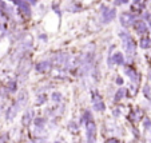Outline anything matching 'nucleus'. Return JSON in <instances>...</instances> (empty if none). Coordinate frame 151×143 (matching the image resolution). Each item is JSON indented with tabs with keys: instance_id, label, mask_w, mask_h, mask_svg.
<instances>
[{
	"instance_id": "1",
	"label": "nucleus",
	"mask_w": 151,
	"mask_h": 143,
	"mask_svg": "<svg viewBox=\"0 0 151 143\" xmlns=\"http://www.w3.org/2000/svg\"><path fill=\"white\" fill-rule=\"evenodd\" d=\"M86 130H87V137H88L90 142H92L94 138L96 137V126H95V123L92 122V120L87 122V124H86Z\"/></svg>"
},
{
	"instance_id": "2",
	"label": "nucleus",
	"mask_w": 151,
	"mask_h": 143,
	"mask_svg": "<svg viewBox=\"0 0 151 143\" xmlns=\"http://www.w3.org/2000/svg\"><path fill=\"white\" fill-rule=\"evenodd\" d=\"M115 62L119 63V64L123 63V59H122V56H120V54H116V56H115Z\"/></svg>"
},
{
	"instance_id": "3",
	"label": "nucleus",
	"mask_w": 151,
	"mask_h": 143,
	"mask_svg": "<svg viewBox=\"0 0 151 143\" xmlns=\"http://www.w3.org/2000/svg\"><path fill=\"white\" fill-rule=\"evenodd\" d=\"M52 99H55V100H60V94H55V95H52Z\"/></svg>"
},
{
	"instance_id": "4",
	"label": "nucleus",
	"mask_w": 151,
	"mask_h": 143,
	"mask_svg": "<svg viewBox=\"0 0 151 143\" xmlns=\"http://www.w3.org/2000/svg\"><path fill=\"white\" fill-rule=\"evenodd\" d=\"M95 107H96V109L99 110V111H102V110H103V107H104V106H103V103H99V104H96V106H95Z\"/></svg>"
},
{
	"instance_id": "5",
	"label": "nucleus",
	"mask_w": 151,
	"mask_h": 143,
	"mask_svg": "<svg viewBox=\"0 0 151 143\" xmlns=\"http://www.w3.org/2000/svg\"><path fill=\"white\" fill-rule=\"evenodd\" d=\"M106 143H119V140H118V139H109Z\"/></svg>"
}]
</instances>
